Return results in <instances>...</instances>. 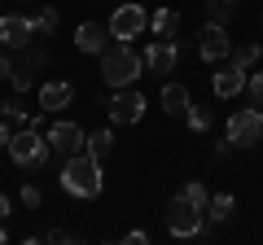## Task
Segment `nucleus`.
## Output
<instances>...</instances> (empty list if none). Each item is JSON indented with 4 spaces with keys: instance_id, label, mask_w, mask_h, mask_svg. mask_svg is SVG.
Listing matches in <instances>:
<instances>
[{
    "instance_id": "obj_8",
    "label": "nucleus",
    "mask_w": 263,
    "mask_h": 245,
    "mask_svg": "<svg viewBox=\"0 0 263 245\" xmlns=\"http://www.w3.org/2000/svg\"><path fill=\"white\" fill-rule=\"evenodd\" d=\"M105 114H110L119 127H136V122L145 118V96L136 92V88H119V92L105 101Z\"/></svg>"
},
{
    "instance_id": "obj_15",
    "label": "nucleus",
    "mask_w": 263,
    "mask_h": 245,
    "mask_svg": "<svg viewBox=\"0 0 263 245\" xmlns=\"http://www.w3.org/2000/svg\"><path fill=\"white\" fill-rule=\"evenodd\" d=\"M70 101H75V88L66 84V79H48V84H40V110H44V114L66 110Z\"/></svg>"
},
{
    "instance_id": "obj_22",
    "label": "nucleus",
    "mask_w": 263,
    "mask_h": 245,
    "mask_svg": "<svg viewBox=\"0 0 263 245\" xmlns=\"http://www.w3.org/2000/svg\"><path fill=\"white\" fill-rule=\"evenodd\" d=\"M31 22H35V35H53V31H57V9H53V5H44V9L31 13Z\"/></svg>"
},
{
    "instance_id": "obj_21",
    "label": "nucleus",
    "mask_w": 263,
    "mask_h": 245,
    "mask_svg": "<svg viewBox=\"0 0 263 245\" xmlns=\"http://www.w3.org/2000/svg\"><path fill=\"white\" fill-rule=\"evenodd\" d=\"M180 197H184V201H193V206L202 210V215H206V206H211V193H206V184H202V179H189Z\"/></svg>"
},
{
    "instance_id": "obj_16",
    "label": "nucleus",
    "mask_w": 263,
    "mask_h": 245,
    "mask_svg": "<svg viewBox=\"0 0 263 245\" xmlns=\"http://www.w3.org/2000/svg\"><path fill=\"white\" fill-rule=\"evenodd\" d=\"M237 210V197L233 193H211V206H206V223H228Z\"/></svg>"
},
{
    "instance_id": "obj_13",
    "label": "nucleus",
    "mask_w": 263,
    "mask_h": 245,
    "mask_svg": "<svg viewBox=\"0 0 263 245\" xmlns=\"http://www.w3.org/2000/svg\"><path fill=\"white\" fill-rule=\"evenodd\" d=\"M110 22H79V27H75V48H79V53H97V57H101L105 53V48H110Z\"/></svg>"
},
{
    "instance_id": "obj_19",
    "label": "nucleus",
    "mask_w": 263,
    "mask_h": 245,
    "mask_svg": "<svg viewBox=\"0 0 263 245\" xmlns=\"http://www.w3.org/2000/svg\"><path fill=\"white\" fill-rule=\"evenodd\" d=\"M259 57H263V48L250 39V44H233L228 62H233V66H241V70H254V66H259Z\"/></svg>"
},
{
    "instance_id": "obj_10",
    "label": "nucleus",
    "mask_w": 263,
    "mask_h": 245,
    "mask_svg": "<svg viewBox=\"0 0 263 245\" xmlns=\"http://www.w3.org/2000/svg\"><path fill=\"white\" fill-rule=\"evenodd\" d=\"M48 145H53V153L70 158V153H84V149H88V136H84V127H79V122L57 118L53 127H48Z\"/></svg>"
},
{
    "instance_id": "obj_20",
    "label": "nucleus",
    "mask_w": 263,
    "mask_h": 245,
    "mask_svg": "<svg viewBox=\"0 0 263 245\" xmlns=\"http://www.w3.org/2000/svg\"><path fill=\"white\" fill-rule=\"evenodd\" d=\"M88 153H92V158H110V153H114V132H110V127L88 136Z\"/></svg>"
},
{
    "instance_id": "obj_6",
    "label": "nucleus",
    "mask_w": 263,
    "mask_h": 245,
    "mask_svg": "<svg viewBox=\"0 0 263 245\" xmlns=\"http://www.w3.org/2000/svg\"><path fill=\"white\" fill-rule=\"evenodd\" d=\"M145 27H149V13H145L141 5H132V0H119V9H114V18H110V35L119 39V44H127V39H141Z\"/></svg>"
},
{
    "instance_id": "obj_7",
    "label": "nucleus",
    "mask_w": 263,
    "mask_h": 245,
    "mask_svg": "<svg viewBox=\"0 0 263 245\" xmlns=\"http://www.w3.org/2000/svg\"><path fill=\"white\" fill-rule=\"evenodd\" d=\"M44 66H48V44H35V39H31V44H27V57L13 62V75H9L13 92H31V88H35V75H40Z\"/></svg>"
},
{
    "instance_id": "obj_14",
    "label": "nucleus",
    "mask_w": 263,
    "mask_h": 245,
    "mask_svg": "<svg viewBox=\"0 0 263 245\" xmlns=\"http://www.w3.org/2000/svg\"><path fill=\"white\" fill-rule=\"evenodd\" d=\"M176 62H180V53H176V44H171V39H154V44L145 48V66H149L154 75H171V70H176Z\"/></svg>"
},
{
    "instance_id": "obj_31",
    "label": "nucleus",
    "mask_w": 263,
    "mask_h": 245,
    "mask_svg": "<svg viewBox=\"0 0 263 245\" xmlns=\"http://www.w3.org/2000/svg\"><path fill=\"white\" fill-rule=\"evenodd\" d=\"M13 75V62H9V53H0V79H9Z\"/></svg>"
},
{
    "instance_id": "obj_3",
    "label": "nucleus",
    "mask_w": 263,
    "mask_h": 245,
    "mask_svg": "<svg viewBox=\"0 0 263 245\" xmlns=\"http://www.w3.org/2000/svg\"><path fill=\"white\" fill-rule=\"evenodd\" d=\"M9 158L18 167H48L53 162V145H48V136H40L35 122H27V127H18L9 136Z\"/></svg>"
},
{
    "instance_id": "obj_29",
    "label": "nucleus",
    "mask_w": 263,
    "mask_h": 245,
    "mask_svg": "<svg viewBox=\"0 0 263 245\" xmlns=\"http://www.w3.org/2000/svg\"><path fill=\"white\" fill-rule=\"evenodd\" d=\"M123 241H127V245H145V241H149V232H141V228H136V232H123Z\"/></svg>"
},
{
    "instance_id": "obj_30",
    "label": "nucleus",
    "mask_w": 263,
    "mask_h": 245,
    "mask_svg": "<svg viewBox=\"0 0 263 245\" xmlns=\"http://www.w3.org/2000/svg\"><path fill=\"white\" fill-rule=\"evenodd\" d=\"M9 136H13L9 132V118H0V149H9Z\"/></svg>"
},
{
    "instance_id": "obj_5",
    "label": "nucleus",
    "mask_w": 263,
    "mask_h": 245,
    "mask_svg": "<svg viewBox=\"0 0 263 245\" xmlns=\"http://www.w3.org/2000/svg\"><path fill=\"white\" fill-rule=\"evenodd\" d=\"M202 228H206V215L193 201H184V197L167 201V232L171 236H202Z\"/></svg>"
},
{
    "instance_id": "obj_9",
    "label": "nucleus",
    "mask_w": 263,
    "mask_h": 245,
    "mask_svg": "<svg viewBox=\"0 0 263 245\" xmlns=\"http://www.w3.org/2000/svg\"><path fill=\"white\" fill-rule=\"evenodd\" d=\"M228 53H233V39H228L224 22H206V27L197 31V57L202 62L219 66V62H228Z\"/></svg>"
},
{
    "instance_id": "obj_34",
    "label": "nucleus",
    "mask_w": 263,
    "mask_h": 245,
    "mask_svg": "<svg viewBox=\"0 0 263 245\" xmlns=\"http://www.w3.org/2000/svg\"><path fill=\"white\" fill-rule=\"evenodd\" d=\"M0 241H9V232H5V228H0Z\"/></svg>"
},
{
    "instance_id": "obj_12",
    "label": "nucleus",
    "mask_w": 263,
    "mask_h": 245,
    "mask_svg": "<svg viewBox=\"0 0 263 245\" xmlns=\"http://www.w3.org/2000/svg\"><path fill=\"white\" fill-rule=\"evenodd\" d=\"M31 39H35L31 13H5V18H0V44L5 48H27Z\"/></svg>"
},
{
    "instance_id": "obj_2",
    "label": "nucleus",
    "mask_w": 263,
    "mask_h": 245,
    "mask_svg": "<svg viewBox=\"0 0 263 245\" xmlns=\"http://www.w3.org/2000/svg\"><path fill=\"white\" fill-rule=\"evenodd\" d=\"M141 70H145V53H132L127 44H119L114 39V48H105L101 53V79L119 92V88H132L136 79H141Z\"/></svg>"
},
{
    "instance_id": "obj_26",
    "label": "nucleus",
    "mask_w": 263,
    "mask_h": 245,
    "mask_svg": "<svg viewBox=\"0 0 263 245\" xmlns=\"http://www.w3.org/2000/svg\"><path fill=\"white\" fill-rule=\"evenodd\" d=\"M22 206H27V210H40V206H44V197H40V184H35V179H27V184H22Z\"/></svg>"
},
{
    "instance_id": "obj_28",
    "label": "nucleus",
    "mask_w": 263,
    "mask_h": 245,
    "mask_svg": "<svg viewBox=\"0 0 263 245\" xmlns=\"http://www.w3.org/2000/svg\"><path fill=\"white\" fill-rule=\"evenodd\" d=\"M211 153H215V158H228V153H233V140H228V136H224V140H215V145H211Z\"/></svg>"
},
{
    "instance_id": "obj_33",
    "label": "nucleus",
    "mask_w": 263,
    "mask_h": 245,
    "mask_svg": "<svg viewBox=\"0 0 263 245\" xmlns=\"http://www.w3.org/2000/svg\"><path fill=\"white\" fill-rule=\"evenodd\" d=\"M0 219H9V197L0 193Z\"/></svg>"
},
{
    "instance_id": "obj_24",
    "label": "nucleus",
    "mask_w": 263,
    "mask_h": 245,
    "mask_svg": "<svg viewBox=\"0 0 263 245\" xmlns=\"http://www.w3.org/2000/svg\"><path fill=\"white\" fill-rule=\"evenodd\" d=\"M0 114H5L9 122H18V127H27V122H31V110L22 101H5V105H0Z\"/></svg>"
},
{
    "instance_id": "obj_35",
    "label": "nucleus",
    "mask_w": 263,
    "mask_h": 245,
    "mask_svg": "<svg viewBox=\"0 0 263 245\" xmlns=\"http://www.w3.org/2000/svg\"><path fill=\"white\" fill-rule=\"evenodd\" d=\"M27 5H31V0H27Z\"/></svg>"
},
{
    "instance_id": "obj_11",
    "label": "nucleus",
    "mask_w": 263,
    "mask_h": 245,
    "mask_svg": "<svg viewBox=\"0 0 263 245\" xmlns=\"http://www.w3.org/2000/svg\"><path fill=\"white\" fill-rule=\"evenodd\" d=\"M246 84H250V70L233 66V62H219L215 75H211V92H215L219 101H233V96H241Z\"/></svg>"
},
{
    "instance_id": "obj_17",
    "label": "nucleus",
    "mask_w": 263,
    "mask_h": 245,
    "mask_svg": "<svg viewBox=\"0 0 263 245\" xmlns=\"http://www.w3.org/2000/svg\"><path fill=\"white\" fill-rule=\"evenodd\" d=\"M158 101H162V110H167V114H184L189 105H193V96H189V88H184V84H167Z\"/></svg>"
},
{
    "instance_id": "obj_23",
    "label": "nucleus",
    "mask_w": 263,
    "mask_h": 245,
    "mask_svg": "<svg viewBox=\"0 0 263 245\" xmlns=\"http://www.w3.org/2000/svg\"><path fill=\"white\" fill-rule=\"evenodd\" d=\"M184 118H189V127H193V132H211V110H206V105H189Z\"/></svg>"
},
{
    "instance_id": "obj_1",
    "label": "nucleus",
    "mask_w": 263,
    "mask_h": 245,
    "mask_svg": "<svg viewBox=\"0 0 263 245\" xmlns=\"http://www.w3.org/2000/svg\"><path fill=\"white\" fill-rule=\"evenodd\" d=\"M101 158H92V153H70V158L62 162V193H70V197L79 201H92L101 197Z\"/></svg>"
},
{
    "instance_id": "obj_4",
    "label": "nucleus",
    "mask_w": 263,
    "mask_h": 245,
    "mask_svg": "<svg viewBox=\"0 0 263 245\" xmlns=\"http://www.w3.org/2000/svg\"><path fill=\"white\" fill-rule=\"evenodd\" d=\"M224 136L233 140V149H254L263 140V110L259 105H246V110H233L224 122Z\"/></svg>"
},
{
    "instance_id": "obj_25",
    "label": "nucleus",
    "mask_w": 263,
    "mask_h": 245,
    "mask_svg": "<svg viewBox=\"0 0 263 245\" xmlns=\"http://www.w3.org/2000/svg\"><path fill=\"white\" fill-rule=\"evenodd\" d=\"M233 18V0H206V22H228Z\"/></svg>"
},
{
    "instance_id": "obj_18",
    "label": "nucleus",
    "mask_w": 263,
    "mask_h": 245,
    "mask_svg": "<svg viewBox=\"0 0 263 245\" xmlns=\"http://www.w3.org/2000/svg\"><path fill=\"white\" fill-rule=\"evenodd\" d=\"M149 31H154V39H176L180 13H176V9H158V13L149 18Z\"/></svg>"
},
{
    "instance_id": "obj_32",
    "label": "nucleus",
    "mask_w": 263,
    "mask_h": 245,
    "mask_svg": "<svg viewBox=\"0 0 263 245\" xmlns=\"http://www.w3.org/2000/svg\"><path fill=\"white\" fill-rule=\"evenodd\" d=\"M48 241H75V232H66V228H53V232H48Z\"/></svg>"
},
{
    "instance_id": "obj_27",
    "label": "nucleus",
    "mask_w": 263,
    "mask_h": 245,
    "mask_svg": "<svg viewBox=\"0 0 263 245\" xmlns=\"http://www.w3.org/2000/svg\"><path fill=\"white\" fill-rule=\"evenodd\" d=\"M246 92H250V105H259V110H263V70H254V75H250Z\"/></svg>"
}]
</instances>
